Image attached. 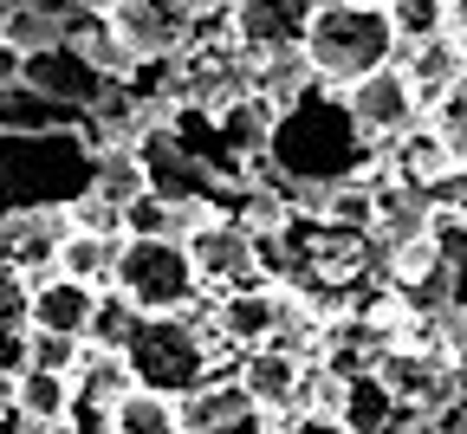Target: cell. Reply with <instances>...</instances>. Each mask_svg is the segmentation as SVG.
Wrapping results in <instances>:
<instances>
[{"label":"cell","mask_w":467,"mask_h":434,"mask_svg":"<svg viewBox=\"0 0 467 434\" xmlns=\"http://www.w3.org/2000/svg\"><path fill=\"white\" fill-rule=\"evenodd\" d=\"M104 428L110 434H189L182 428V402L162 396V389H137V383L104 402Z\"/></svg>","instance_id":"obj_12"},{"label":"cell","mask_w":467,"mask_h":434,"mask_svg":"<svg viewBox=\"0 0 467 434\" xmlns=\"http://www.w3.org/2000/svg\"><path fill=\"white\" fill-rule=\"evenodd\" d=\"M448 39H454L461 58H467V0H448Z\"/></svg>","instance_id":"obj_27"},{"label":"cell","mask_w":467,"mask_h":434,"mask_svg":"<svg viewBox=\"0 0 467 434\" xmlns=\"http://www.w3.org/2000/svg\"><path fill=\"white\" fill-rule=\"evenodd\" d=\"M20 72H26V52L14 39H0V85H20Z\"/></svg>","instance_id":"obj_25"},{"label":"cell","mask_w":467,"mask_h":434,"mask_svg":"<svg viewBox=\"0 0 467 434\" xmlns=\"http://www.w3.org/2000/svg\"><path fill=\"white\" fill-rule=\"evenodd\" d=\"M279 318H285V298H279L273 285H241V292H221L214 331H221L227 344L260 350L266 337H279Z\"/></svg>","instance_id":"obj_11"},{"label":"cell","mask_w":467,"mask_h":434,"mask_svg":"<svg viewBox=\"0 0 467 434\" xmlns=\"http://www.w3.org/2000/svg\"><path fill=\"white\" fill-rule=\"evenodd\" d=\"M26 377V325H0V383Z\"/></svg>","instance_id":"obj_24"},{"label":"cell","mask_w":467,"mask_h":434,"mask_svg":"<svg viewBox=\"0 0 467 434\" xmlns=\"http://www.w3.org/2000/svg\"><path fill=\"white\" fill-rule=\"evenodd\" d=\"M26 292H33L26 273L0 266V325H26Z\"/></svg>","instance_id":"obj_23"},{"label":"cell","mask_w":467,"mask_h":434,"mask_svg":"<svg viewBox=\"0 0 467 434\" xmlns=\"http://www.w3.org/2000/svg\"><path fill=\"white\" fill-rule=\"evenodd\" d=\"M7 389H14V408H20L26 421H39V428H66L72 396H78L66 377H46V369H26V377H14Z\"/></svg>","instance_id":"obj_14"},{"label":"cell","mask_w":467,"mask_h":434,"mask_svg":"<svg viewBox=\"0 0 467 434\" xmlns=\"http://www.w3.org/2000/svg\"><path fill=\"white\" fill-rule=\"evenodd\" d=\"M110 279H117V298L130 305L137 318H182L202 279H195V260L175 233H137V240H117L110 253Z\"/></svg>","instance_id":"obj_2"},{"label":"cell","mask_w":467,"mask_h":434,"mask_svg":"<svg viewBox=\"0 0 467 434\" xmlns=\"http://www.w3.org/2000/svg\"><path fill=\"white\" fill-rule=\"evenodd\" d=\"M435 137L448 143V156L454 162H467V72L448 85V98L435 104Z\"/></svg>","instance_id":"obj_21"},{"label":"cell","mask_w":467,"mask_h":434,"mask_svg":"<svg viewBox=\"0 0 467 434\" xmlns=\"http://www.w3.org/2000/svg\"><path fill=\"white\" fill-rule=\"evenodd\" d=\"M312 14H318V0H227L234 39H241L247 58H285V52H299Z\"/></svg>","instance_id":"obj_5"},{"label":"cell","mask_w":467,"mask_h":434,"mask_svg":"<svg viewBox=\"0 0 467 434\" xmlns=\"http://www.w3.org/2000/svg\"><path fill=\"white\" fill-rule=\"evenodd\" d=\"M358 7H396V0H358Z\"/></svg>","instance_id":"obj_28"},{"label":"cell","mask_w":467,"mask_h":434,"mask_svg":"<svg viewBox=\"0 0 467 434\" xmlns=\"http://www.w3.org/2000/svg\"><path fill=\"white\" fill-rule=\"evenodd\" d=\"M189 246V260H195V279H214L221 292H241V285H254V233L247 227H202L195 240H182Z\"/></svg>","instance_id":"obj_10"},{"label":"cell","mask_w":467,"mask_h":434,"mask_svg":"<svg viewBox=\"0 0 467 434\" xmlns=\"http://www.w3.org/2000/svg\"><path fill=\"white\" fill-rule=\"evenodd\" d=\"M389 421H396V402H389V389L370 377V369L344 383V402H337V428L344 434H383Z\"/></svg>","instance_id":"obj_15"},{"label":"cell","mask_w":467,"mask_h":434,"mask_svg":"<svg viewBox=\"0 0 467 434\" xmlns=\"http://www.w3.org/2000/svg\"><path fill=\"white\" fill-rule=\"evenodd\" d=\"M195 39L189 0H110V46L124 58H169Z\"/></svg>","instance_id":"obj_4"},{"label":"cell","mask_w":467,"mask_h":434,"mask_svg":"<svg viewBox=\"0 0 467 434\" xmlns=\"http://www.w3.org/2000/svg\"><path fill=\"white\" fill-rule=\"evenodd\" d=\"M91 195L110 202V208H130L137 195H150V169H143V156L110 150V156L98 162V175H91Z\"/></svg>","instance_id":"obj_18"},{"label":"cell","mask_w":467,"mask_h":434,"mask_svg":"<svg viewBox=\"0 0 467 434\" xmlns=\"http://www.w3.org/2000/svg\"><path fill=\"white\" fill-rule=\"evenodd\" d=\"M306 66L318 78H337V85H358L370 72H383L396 58V26L383 7H358V0H318V14L299 39Z\"/></svg>","instance_id":"obj_1"},{"label":"cell","mask_w":467,"mask_h":434,"mask_svg":"<svg viewBox=\"0 0 467 434\" xmlns=\"http://www.w3.org/2000/svg\"><path fill=\"white\" fill-rule=\"evenodd\" d=\"M234 389L247 396L254 415H285V408H299V396H306V356L260 344V350H247L241 383H234Z\"/></svg>","instance_id":"obj_7"},{"label":"cell","mask_w":467,"mask_h":434,"mask_svg":"<svg viewBox=\"0 0 467 434\" xmlns=\"http://www.w3.org/2000/svg\"><path fill=\"white\" fill-rule=\"evenodd\" d=\"M325 221H331V227H350V233H370V221H377V189H370V181H344V189H331Z\"/></svg>","instance_id":"obj_19"},{"label":"cell","mask_w":467,"mask_h":434,"mask_svg":"<svg viewBox=\"0 0 467 434\" xmlns=\"http://www.w3.org/2000/svg\"><path fill=\"white\" fill-rule=\"evenodd\" d=\"M344 110L364 137H402L409 123H416V91H409V78L396 66H383L358 85H344Z\"/></svg>","instance_id":"obj_6"},{"label":"cell","mask_w":467,"mask_h":434,"mask_svg":"<svg viewBox=\"0 0 467 434\" xmlns=\"http://www.w3.org/2000/svg\"><path fill=\"white\" fill-rule=\"evenodd\" d=\"M208 337L214 331H182V318H137L130 344L117 350L130 369V383L137 389H162V396H195L208 383Z\"/></svg>","instance_id":"obj_3"},{"label":"cell","mask_w":467,"mask_h":434,"mask_svg":"<svg viewBox=\"0 0 467 434\" xmlns=\"http://www.w3.org/2000/svg\"><path fill=\"white\" fill-rule=\"evenodd\" d=\"M91 305H98V285H78V279H66V273H39L33 292H26V331L78 337V344H85Z\"/></svg>","instance_id":"obj_8"},{"label":"cell","mask_w":467,"mask_h":434,"mask_svg":"<svg viewBox=\"0 0 467 434\" xmlns=\"http://www.w3.org/2000/svg\"><path fill=\"white\" fill-rule=\"evenodd\" d=\"M130 331H137V312H130L124 298H98V305H91V325H85V337H91V344L124 350V344H130Z\"/></svg>","instance_id":"obj_22"},{"label":"cell","mask_w":467,"mask_h":434,"mask_svg":"<svg viewBox=\"0 0 467 434\" xmlns=\"http://www.w3.org/2000/svg\"><path fill=\"white\" fill-rule=\"evenodd\" d=\"M110 253H117V240L85 233V227L66 221V240H58V253H52V273H66L78 285H98V279H110Z\"/></svg>","instance_id":"obj_16"},{"label":"cell","mask_w":467,"mask_h":434,"mask_svg":"<svg viewBox=\"0 0 467 434\" xmlns=\"http://www.w3.org/2000/svg\"><path fill=\"white\" fill-rule=\"evenodd\" d=\"M78 356H85V344H78V337H46V331H26V369H46V377H66V383H72Z\"/></svg>","instance_id":"obj_20"},{"label":"cell","mask_w":467,"mask_h":434,"mask_svg":"<svg viewBox=\"0 0 467 434\" xmlns=\"http://www.w3.org/2000/svg\"><path fill=\"white\" fill-rule=\"evenodd\" d=\"M370 377L389 389L396 408H422V415H435V408L448 402V389H454L448 369H441L435 356H422V350H383Z\"/></svg>","instance_id":"obj_9"},{"label":"cell","mask_w":467,"mask_h":434,"mask_svg":"<svg viewBox=\"0 0 467 434\" xmlns=\"http://www.w3.org/2000/svg\"><path fill=\"white\" fill-rule=\"evenodd\" d=\"M285 434H344V428H337L331 415H292V421H285Z\"/></svg>","instance_id":"obj_26"},{"label":"cell","mask_w":467,"mask_h":434,"mask_svg":"<svg viewBox=\"0 0 467 434\" xmlns=\"http://www.w3.org/2000/svg\"><path fill=\"white\" fill-rule=\"evenodd\" d=\"M461 72H467L461 46H454L448 33H435V39H416V66H409L402 78H409V91H416V104H429V110H435Z\"/></svg>","instance_id":"obj_13"},{"label":"cell","mask_w":467,"mask_h":434,"mask_svg":"<svg viewBox=\"0 0 467 434\" xmlns=\"http://www.w3.org/2000/svg\"><path fill=\"white\" fill-rule=\"evenodd\" d=\"M454 169V156H448V143L435 137V130H402V150H396V175L409 181V189H429V181H441Z\"/></svg>","instance_id":"obj_17"}]
</instances>
